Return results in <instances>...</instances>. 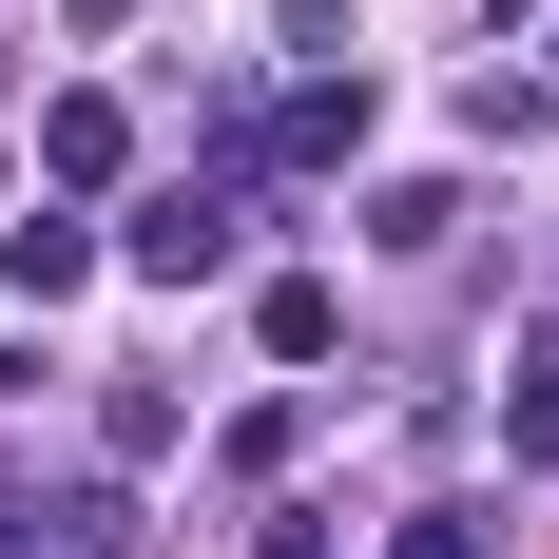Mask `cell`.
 I'll list each match as a JSON object with an SVG mask.
<instances>
[{
	"label": "cell",
	"mask_w": 559,
	"mask_h": 559,
	"mask_svg": "<svg viewBox=\"0 0 559 559\" xmlns=\"http://www.w3.org/2000/svg\"><path fill=\"white\" fill-rule=\"evenodd\" d=\"M116 271H135V289H231V271H251V213L174 174V193H135V231H116Z\"/></svg>",
	"instance_id": "6da1fadb"
},
{
	"label": "cell",
	"mask_w": 559,
	"mask_h": 559,
	"mask_svg": "<svg viewBox=\"0 0 559 559\" xmlns=\"http://www.w3.org/2000/svg\"><path fill=\"white\" fill-rule=\"evenodd\" d=\"M97 271H116L97 213H0V289H20V309H58V289H97Z\"/></svg>",
	"instance_id": "7a4b0ae2"
},
{
	"label": "cell",
	"mask_w": 559,
	"mask_h": 559,
	"mask_svg": "<svg viewBox=\"0 0 559 559\" xmlns=\"http://www.w3.org/2000/svg\"><path fill=\"white\" fill-rule=\"evenodd\" d=\"M39 174H58V193H116V174H135V116H116L97 78H78V97H39Z\"/></svg>",
	"instance_id": "3957f363"
},
{
	"label": "cell",
	"mask_w": 559,
	"mask_h": 559,
	"mask_svg": "<svg viewBox=\"0 0 559 559\" xmlns=\"http://www.w3.org/2000/svg\"><path fill=\"white\" fill-rule=\"evenodd\" d=\"M271 155H289V174H329V155H367V58H347V78H289V116H271Z\"/></svg>",
	"instance_id": "277c9868"
},
{
	"label": "cell",
	"mask_w": 559,
	"mask_h": 559,
	"mask_svg": "<svg viewBox=\"0 0 559 559\" xmlns=\"http://www.w3.org/2000/svg\"><path fill=\"white\" fill-rule=\"evenodd\" d=\"M502 444L559 483V329H540V347H502Z\"/></svg>",
	"instance_id": "5b68a950"
},
{
	"label": "cell",
	"mask_w": 559,
	"mask_h": 559,
	"mask_svg": "<svg viewBox=\"0 0 559 559\" xmlns=\"http://www.w3.org/2000/svg\"><path fill=\"white\" fill-rule=\"evenodd\" d=\"M329 329H347V309H329L309 271H271V289H251V347H271V367H329Z\"/></svg>",
	"instance_id": "8992f818"
},
{
	"label": "cell",
	"mask_w": 559,
	"mask_h": 559,
	"mask_svg": "<svg viewBox=\"0 0 559 559\" xmlns=\"http://www.w3.org/2000/svg\"><path fill=\"white\" fill-rule=\"evenodd\" d=\"M58 559H155V502H135V483H78V502H58Z\"/></svg>",
	"instance_id": "52a82bcc"
},
{
	"label": "cell",
	"mask_w": 559,
	"mask_h": 559,
	"mask_svg": "<svg viewBox=\"0 0 559 559\" xmlns=\"http://www.w3.org/2000/svg\"><path fill=\"white\" fill-rule=\"evenodd\" d=\"M367 231H386V251H444L463 193H444V174H386V193H367Z\"/></svg>",
	"instance_id": "ba28073f"
},
{
	"label": "cell",
	"mask_w": 559,
	"mask_h": 559,
	"mask_svg": "<svg viewBox=\"0 0 559 559\" xmlns=\"http://www.w3.org/2000/svg\"><path fill=\"white\" fill-rule=\"evenodd\" d=\"M213 463H231V483H289V463H309V405H251V425H231Z\"/></svg>",
	"instance_id": "9c48e42d"
},
{
	"label": "cell",
	"mask_w": 559,
	"mask_h": 559,
	"mask_svg": "<svg viewBox=\"0 0 559 559\" xmlns=\"http://www.w3.org/2000/svg\"><path fill=\"white\" fill-rule=\"evenodd\" d=\"M483 540H502L483 502H405V521H386V559H483Z\"/></svg>",
	"instance_id": "30bf717a"
},
{
	"label": "cell",
	"mask_w": 559,
	"mask_h": 559,
	"mask_svg": "<svg viewBox=\"0 0 559 559\" xmlns=\"http://www.w3.org/2000/svg\"><path fill=\"white\" fill-rule=\"evenodd\" d=\"M0 559H58V502H20V483H0Z\"/></svg>",
	"instance_id": "8fae6325"
},
{
	"label": "cell",
	"mask_w": 559,
	"mask_h": 559,
	"mask_svg": "<svg viewBox=\"0 0 559 559\" xmlns=\"http://www.w3.org/2000/svg\"><path fill=\"white\" fill-rule=\"evenodd\" d=\"M483 20H559V0H483Z\"/></svg>",
	"instance_id": "7c38bea8"
},
{
	"label": "cell",
	"mask_w": 559,
	"mask_h": 559,
	"mask_svg": "<svg viewBox=\"0 0 559 559\" xmlns=\"http://www.w3.org/2000/svg\"><path fill=\"white\" fill-rule=\"evenodd\" d=\"M271 559H329V540H309V521H289V540H271Z\"/></svg>",
	"instance_id": "4fadbf2b"
},
{
	"label": "cell",
	"mask_w": 559,
	"mask_h": 559,
	"mask_svg": "<svg viewBox=\"0 0 559 559\" xmlns=\"http://www.w3.org/2000/svg\"><path fill=\"white\" fill-rule=\"evenodd\" d=\"M0 78H20V39H0Z\"/></svg>",
	"instance_id": "5bb4252c"
}]
</instances>
